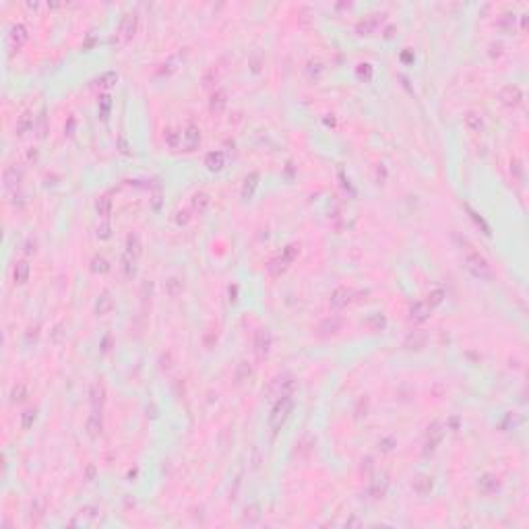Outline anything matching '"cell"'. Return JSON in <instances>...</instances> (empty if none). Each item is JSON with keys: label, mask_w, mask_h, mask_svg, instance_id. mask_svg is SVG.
<instances>
[{"label": "cell", "mask_w": 529, "mask_h": 529, "mask_svg": "<svg viewBox=\"0 0 529 529\" xmlns=\"http://www.w3.org/2000/svg\"><path fill=\"white\" fill-rule=\"evenodd\" d=\"M377 17H379V15H370V17H366L364 21L358 23V27H356L358 33H362V36H364V33H372L374 27L379 25V19H377Z\"/></svg>", "instance_id": "obj_35"}, {"label": "cell", "mask_w": 529, "mask_h": 529, "mask_svg": "<svg viewBox=\"0 0 529 529\" xmlns=\"http://www.w3.org/2000/svg\"><path fill=\"white\" fill-rule=\"evenodd\" d=\"M33 126H36V116L31 112H25L19 116V120H17V134H25V132L33 130Z\"/></svg>", "instance_id": "obj_22"}, {"label": "cell", "mask_w": 529, "mask_h": 529, "mask_svg": "<svg viewBox=\"0 0 529 529\" xmlns=\"http://www.w3.org/2000/svg\"><path fill=\"white\" fill-rule=\"evenodd\" d=\"M112 306H114V302H112L110 294H101V296L97 298V302H95V312H97L99 316H104V314H108V312L112 310Z\"/></svg>", "instance_id": "obj_31"}, {"label": "cell", "mask_w": 529, "mask_h": 529, "mask_svg": "<svg viewBox=\"0 0 529 529\" xmlns=\"http://www.w3.org/2000/svg\"><path fill=\"white\" fill-rule=\"evenodd\" d=\"M372 64H368V62H362V64H358V77L360 79H364V81H370L372 79Z\"/></svg>", "instance_id": "obj_43"}, {"label": "cell", "mask_w": 529, "mask_h": 529, "mask_svg": "<svg viewBox=\"0 0 529 529\" xmlns=\"http://www.w3.org/2000/svg\"><path fill=\"white\" fill-rule=\"evenodd\" d=\"M91 271L93 273H108L110 261L106 257H101V254H97V257H93V261H91Z\"/></svg>", "instance_id": "obj_36"}, {"label": "cell", "mask_w": 529, "mask_h": 529, "mask_svg": "<svg viewBox=\"0 0 529 529\" xmlns=\"http://www.w3.org/2000/svg\"><path fill=\"white\" fill-rule=\"evenodd\" d=\"M498 99H500V104H502V106L515 108V106L521 104L523 93H521V89L517 87V85H504V87L498 91Z\"/></svg>", "instance_id": "obj_6"}, {"label": "cell", "mask_w": 529, "mask_h": 529, "mask_svg": "<svg viewBox=\"0 0 529 529\" xmlns=\"http://www.w3.org/2000/svg\"><path fill=\"white\" fill-rule=\"evenodd\" d=\"M116 79H118V75L114 71H108V73H104L97 79V85H99V87H110V85L116 83Z\"/></svg>", "instance_id": "obj_42"}, {"label": "cell", "mask_w": 529, "mask_h": 529, "mask_svg": "<svg viewBox=\"0 0 529 529\" xmlns=\"http://www.w3.org/2000/svg\"><path fill=\"white\" fill-rule=\"evenodd\" d=\"M412 488H414V492L418 494V496H426V494H430L432 488H434L432 475H428V473H418L414 477V482H412Z\"/></svg>", "instance_id": "obj_13"}, {"label": "cell", "mask_w": 529, "mask_h": 529, "mask_svg": "<svg viewBox=\"0 0 529 529\" xmlns=\"http://www.w3.org/2000/svg\"><path fill=\"white\" fill-rule=\"evenodd\" d=\"M510 172H513V174H517V176L521 178V176H523V165H521V161H517V159H515L513 163H510Z\"/></svg>", "instance_id": "obj_51"}, {"label": "cell", "mask_w": 529, "mask_h": 529, "mask_svg": "<svg viewBox=\"0 0 529 529\" xmlns=\"http://www.w3.org/2000/svg\"><path fill=\"white\" fill-rule=\"evenodd\" d=\"M201 145V130L195 124H189L182 130V147L184 151H195Z\"/></svg>", "instance_id": "obj_10"}, {"label": "cell", "mask_w": 529, "mask_h": 529, "mask_svg": "<svg viewBox=\"0 0 529 529\" xmlns=\"http://www.w3.org/2000/svg\"><path fill=\"white\" fill-rule=\"evenodd\" d=\"M364 327L370 329V331H383L387 327V318L381 314V312H374L370 314L366 320H364Z\"/></svg>", "instance_id": "obj_26"}, {"label": "cell", "mask_w": 529, "mask_h": 529, "mask_svg": "<svg viewBox=\"0 0 529 529\" xmlns=\"http://www.w3.org/2000/svg\"><path fill=\"white\" fill-rule=\"evenodd\" d=\"M432 308H430V304L426 302V300H420L416 304H412V308H409V318H412L414 322H422L430 316Z\"/></svg>", "instance_id": "obj_15"}, {"label": "cell", "mask_w": 529, "mask_h": 529, "mask_svg": "<svg viewBox=\"0 0 529 529\" xmlns=\"http://www.w3.org/2000/svg\"><path fill=\"white\" fill-rule=\"evenodd\" d=\"M128 254H132V257L139 259L141 257V252H143V244H141V238L139 234H128L126 236V248H124Z\"/></svg>", "instance_id": "obj_24"}, {"label": "cell", "mask_w": 529, "mask_h": 529, "mask_svg": "<svg viewBox=\"0 0 529 529\" xmlns=\"http://www.w3.org/2000/svg\"><path fill=\"white\" fill-rule=\"evenodd\" d=\"M29 263L27 261H19L15 265V269H13V277H15V281L17 283H25L27 279H29Z\"/></svg>", "instance_id": "obj_29"}, {"label": "cell", "mask_w": 529, "mask_h": 529, "mask_svg": "<svg viewBox=\"0 0 529 529\" xmlns=\"http://www.w3.org/2000/svg\"><path fill=\"white\" fill-rule=\"evenodd\" d=\"M250 374H252V368H250V364H248L246 360H242L240 364L236 366V372H234L236 383H238V385H242L244 381H248V379H250Z\"/></svg>", "instance_id": "obj_32"}, {"label": "cell", "mask_w": 529, "mask_h": 529, "mask_svg": "<svg viewBox=\"0 0 529 529\" xmlns=\"http://www.w3.org/2000/svg\"><path fill=\"white\" fill-rule=\"evenodd\" d=\"M442 436H445V430H442V424L440 422H434L428 426V432H426V438H424V455H428L432 453L438 445H440V440Z\"/></svg>", "instance_id": "obj_4"}, {"label": "cell", "mask_w": 529, "mask_h": 529, "mask_svg": "<svg viewBox=\"0 0 529 529\" xmlns=\"http://www.w3.org/2000/svg\"><path fill=\"white\" fill-rule=\"evenodd\" d=\"M424 343H426V333L424 331H414L405 339V347H409V349H420V347H424Z\"/></svg>", "instance_id": "obj_30"}, {"label": "cell", "mask_w": 529, "mask_h": 529, "mask_svg": "<svg viewBox=\"0 0 529 529\" xmlns=\"http://www.w3.org/2000/svg\"><path fill=\"white\" fill-rule=\"evenodd\" d=\"M108 343H110V337L104 339V351H108Z\"/></svg>", "instance_id": "obj_57"}, {"label": "cell", "mask_w": 529, "mask_h": 529, "mask_svg": "<svg viewBox=\"0 0 529 529\" xmlns=\"http://www.w3.org/2000/svg\"><path fill=\"white\" fill-rule=\"evenodd\" d=\"M151 205H153V209H155V211L161 209V189H159V186H157L155 193H153V197H151Z\"/></svg>", "instance_id": "obj_48"}, {"label": "cell", "mask_w": 529, "mask_h": 529, "mask_svg": "<svg viewBox=\"0 0 529 529\" xmlns=\"http://www.w3.org/2000/svg\"><path fill=\"white\" fill-rule=\"evenodd\" d=\"M25 42H27V29H25V25H21V23L13 25L9 29V33H7V44L11 48H15V50H19Z\"/></svg>", "instance_id": "obj_12"}, {"label": "cell", "mask_w": 529, "mask_h": 529, "mask_svg": "<svg viewBox=\"0 0 529 529\" xmlns=\"http://www.w3.org/2000/svg\"><path fill=\"white\" fill-rule=\"evenodd\" d=\"M387 488H389V475L387 473H381V475H374V480L370 482V494L372 498H383L387 494Z\"/></svg>", "instance_id": "obj_16"}, {"label": "cell", "mask_w": 529, "mask_h": 529, "mask_svg": "<svg viewBox=\"0 0 529 529\" xmlns=\"http://www.w3.org/2000/svg\"><path fill=\"white\" fill-rule=\"evenodd\" d=\"M257 186H259V174L257 172H250L244 178V182H242V199L244 201H250L252 195H254V191H257Z\"/></svg>", "instance_id": "obj_20"}, {"label": "cell", "mask_w": 529, "mask_h": 529, "mask_svg": "<svg viewBox=\"0 0 529 529\" xmlns=\"http://www.w3.org/2000/svg\"><path fill=\"white\" fill-rule=\"evenodd\" d=\"M44 510H46V498L38 496L36 500L31 502V513H36L38 517H42V515H44Z\"/></svg>", "instance_id": "obj_45"}, {"label": "cell", "mask_w": 529, "mask_h": 529, "mask_svg": "<svg viewBox=\"0 0 529 529\" xmlns=\"http://www.w3.org/2000/svg\"><path fill=\"white\" fill-rule=\"evenodd\" d=\"M341 329H343V318L337 314H331L318 322V335H335Z\"/></svg>", "instance_id": "obj_11"}, {"label": "cell", "mask_w": 529, "mask_h": 529, "mask_svg": "<svg viewBox=\"0 0 529 529\" xmlns=\"http://www.w3.org/2000/svg\"><path fill=\"white\" fill-rule=\"evenodd\" d=\"M165 292L169 298H178L184 292V281L180 277H169L165 279Z\"/></svg>", "instance_id": "obj_27"}, {"label": "cell", "mask_w": 529, "mask_h": 529, "mask_svg": "<svg viewBox=\"0 0 529 529\" xmlns=\"http://www.w3.org/2000/svg\"><path fill=\"white\" fill-rule=\"evenodd\" d=\"M226 106H228V95H226V91L217 89V91L211 95V110H213V112H221Z\"/></svg>", "instance_id": "obj_34"}, {"label": "cell", "mask_w": 529, "mask_h": 529, "mask_svg": "<svg viewBox=\"0 0 529 529\" xmlns=\"http://www.w3.org/2000/svg\"><path fill=\"white\" fill-rule=\"evenodd\" d=\"M97 236L101 238V240H108V238L112 236V228H110L108 221H106V224H101V226L97 228Z\"/></svg>", "instance_id": "obj_47"}, {"label": "cell", "mask_w": 529, "mask_h": 529, "mask_svg": "<svg viewBox=\"0 0 529 529\" xmlns=\"http://www.w3.org/2000/svg\"><path fill=\"white\" fill-rule=\"evenodd\" d=\"M93 473H95V467L89 465V467H87V477H93Z\"/></svg>", "instance_id": "obj_56"}, {"label": "cell", "mask_w": 529, "mask_h": 529, "mask_svg": "<svg viewBox=\"0 0 529 529\" xmlns=\"http://www.w3.org/2000/svg\"><path fill=\"white\" fill-rule=\"evenodd\" d=\"M230 300H236V296H238V285H230Z\"/></svg>", "instance_id": "obj_55"}, {"label": "cell", "mask_w": 529, "mask_h": 529, "mask_svg": "<svg viewBox=\"0 0 529 529\" xmlns=\"http://www.w3.org/2000/svg\"><path fill=\"white\" fill-rule=\"evenodd\" d=\"M36 418H38L36 409H25V412L21 414V428L23 430H29L31 426H33V422H36Z\"/></svg>", "instance_id": "obj_38"}, {"label": "cell", "mask_w": 529, "mask_h": 529, "mask_svg": "<svg viewBox=\"0 0 529 529\" xmlns=\"http://www.w3.org/2000/svg\"><path fill=\"white\" fill-rule=\"evenodd\" d=\"M189 221H191L189 211H178V213H176V224H178V226H186Z\"/></svg>", "instance_id": "obj_50"}, {"label": "cell", "mask_w": 529, "mask_h": 529, "mask_svg": "<svg viewBox=\"0 0 529 529\" xmlns=\"http://www.w3.org/2000/svg\"><path fill=\"white\" fill-rule=\"evenodd\" d=\"M401 60L403 62H412L414 60V54L409 52V50H403V52H401Z\"/></svg>", "instance_id": "obj_52"}, {"label": "cell", "mask_w": 529, "mask_h": 529, "mask_svg": "<svg viewBox=\"0 0 529 529\" xmlns=\"http://www.w3.org/2000/svg\"><path fill=\"white\" fill-rule=\"evenodd\" d=\"M461 252H463V261L467 271L471 273L473 277L477 279H492V267L486 261L484 254H480V250H475L467 240H461Z\"/></svg>", "instance_id": "obj_1"}, {"label": "cell", "mask_w": 529, "mask_h": 529, "mask_svg": "<svg viewBox=\"0 0 529 529\" xmlns=\"http://www.w3.org/2000/svg\"><path fill=\"white\" fill-rule=\"evenodd\" d=\"M385 180H387V165L385 163H379L377 165V182L379 184H385Z\"/></svg>", "instance_id": "obj_49"}, {"label": "cell", "mask_w": 529, "mask_h": 529, "mask_svg": "<svg viewBox=\"0 0 529 529\" xmlns=\"http://www.w3.org/2000/svg\"><path fill=\"white\" fill-rule=\"evenodd\" d=\"M442 300H445V292H442V289H434V292H430L428 298H426V302L430 304V308H436L438 304H442Z\"/></svg>", "instance_id": "obj_41"}, {"label": "cell", "mask_w": 529, "mask_h": 529, "mask_svg": "<svg viewBox=\"0 0 529 529\" xmlns=\"http://www.w3.org/2000/svg\"><path fill=\"white\" fill-rule=\"evenodd\" d=\"M136 257H132V254H128L126 250H124V254H122V259H120V267H122V273L124 275L130 279V277H134L136 275Z\"/></svg>", "instance_id": "obj_23"}, {"label": "cell", "mask_w": 529, "mask_h": 529, "mask_svg": "<svg viewBox=\"0 0 529 529\" xmlns=\"http://www.w3.org/2000/svg\"><path fill=\"white\" fill-rule=\"evenodd\" d=\"M191 205H193V209L197 213H205V211H207V207L211 205V199H209L207 193H195L193 199H191Z\"/></svg>", "instance_id": "obj_25"}, {"label": "cell", "mask_w": 529, "mask_h": 529, "mask_svg": "<svg viewBox=\"0 0 529 529\" xmlns=\"http://www.w3.org/2000/svg\"><path fill=\"white\" fill-rule=\"evenodd\" d=\"M362 469H366V471H370V469H372V459H370V457H366L364 461H362Z\"/></svg>", "instance_id": "obj_54"}, {"label": "cell", "mask_w": 529, "mask_h": 529, "mask_svg": "<svg viewBox=\"0 0 529 529\" xmlns=\"http://www.w3.org/2000/svg\"><path fill=\"white\" fill-rule=\"evenodd\" d=\"M393 447H395V438L393 436H385V438L379 440V449L383 453H391V451H393Z\"/></svg>", "instance_id": "obj_46"}, {"label": "cell", "mask_w": 529, "mask_h": 529, "mask_svg": "<svg viewBox=\"0 0 529 529\" xmlns=\"http://www.w3.org/2000/svg\"><path fill=\"white\" fill-rule=\"evenodd\" d=\"M205 165H207L211 172H219L221 167L226 165V155L224 151H209L207 157H205Z\"/></svg>", "instance_id": "obj_19"}, {"label": "cell", "mask_w": 529, "mask_h": 529, "mask_svg": "<svg viewBox=\"0 0 529 529\" xmlns=\"http://www.w3.org/2000/svg\"><path fill=\"white\" fill-rule=\"evenodd\" d=\"M3 182H5V191L11 193L17 189H19V184H21V169H17V165H11L5 169V174H3Z\"/></svg>", "instance_id": "obj_14"}, {"label": "cell", "mask_w": 529, "mask_h": 529, "mask_svg": "<svg viewBox=\"0 0 529 529\" xmlns=\"http://www.w3.org/2000/svg\"><path fill=\"white\" fill-rule=\"evenodd\" d=\"M118 147H120V151H122V153H128V145H126V141L122 139V136H120V139H118Z\"/></svg>", "instance_id": "obj_53"}, {"label": "cell", "mask_w": 529, "mask_h": 529, "mask_svg": "<svg viewBox=\"0 0 529 529\" xmlns=\"http://www.w3.org/2000/svg\"><path fill=\"white\" fill-rule=\"evenodd\" d=\"M89 401H91V407L93 409H101L106 401V387L101 383H93L91 389H89Z\"/></svg>", "instance_id": "obj_18"}, {"label": "cell", "mask_w": 529, "mask_h": 529, "mask_svg": "<svg viewBox=\"0 0 529 529\" xmlns=\"http://www.w3.org/2000/svg\"><path fill=\"white\" fill-rule=\"evenodd\" d=\"M351 296H354V292H351L349 287H337V289H333V294H331V298H329L331 310H333V312L343 310L345 306L351 302Z\"/></svg>", "instance_id": "obj_7"}, {"label": "cell", "mask_w": 529, "mask_h": 529, "mask_svg": "<svg viewBox=\"0 0 529 529\" xmlns=\"http://www.w3.org/2000/svg\"><path fill=\"white\" fill-rule=\"evenodd\" d=\"M298 244H287L285 248H283V252L279 254V257H275L273 259L271 263H269V273L273 277H279L281 273H285V269L289 267V263H294V259L298 257Z\"/></svg>", "instance_id": "obj_3"}, {"label": "cell", "mask_w": 529, "mask_h": 529, "mask_svg": "<svg viewBox=\"0 0 529 529\" xmlns=\"http://www.w3.org/2000/svg\"><path fill=\"white\" fill-rule=\"evenodd\" d=\"M271 345H273V335L269 329H259L257 335H254V349H257V356L261 358H267L269 351H271Z\"/></svg>", "instance_id": "obj_5"}, {"label": "cell", "mask_w": 529, "mask_h": 529, "mask_svg": "<svg viewBox=\"0 0 529 529\" xmlns=\"http://www.w3.org/2000/svg\"><path fill=\"white\" fill-rule=\"evenodd\" d=\"M477 488H480L484 496H494V494L500 492V480L494 473H484L480 482H477Z\"/></svg>", "instance_id": "obj_9"}, {"label": "cell", "mask_w": 529, "mask_h": 529, "mask_svg": "<svg viewBox=\"0 0 529 529\" xmlns=\"http://www.w3.org/2000/svg\"><path fill=\"white\" fill-rule=\"evenodd\" d=\"M99 116H101V120H108V116H110V110H112V97L106 93V95H101L99 97Z\"/></svg>", "instance_id": "obj_37"}, {"label": "cell", "mask_w": 529, "mask_h": 529, "mask_svg": "<svg viewBox=\"0 0 529 529\" xmlns=\"http://www.w3.org/2000/svg\"><path fill=\"white\" fill-rule=\"evenodd\" d=\"M25 393H27L25 385H15L13 391H11V399L13 401H23L25 399Z\"/></svg>", "instance_id": "obj_44"}, {"label": "cell", "mask_w": 529, "mask_h": 529, "mask_svg": "<svg viewBox=\"0 0 529 529\" xmlns=\"http://www.w3.org/2000/svg\"><path fill=\"white\" fill-rule=\"evenodd\" d=\"M322 71H325V66L320 64V60H310L308 62V68H306V73H308L310 79H318Z\"/></svg>", "instance_id": "obj_40"}, {"label": "cell", "mask_w": 529, "mask_h": 529, "mask_svg": "<svg viewBox=\"0 0 529 529\" xmlns=\"http://www.w3.org/2000/svg\"><path fill=\"white\" fill-rule=\"evenodd\" d=\"M261 519V513H259V506L257 504H252V506H246V510H244V523H257Z\"/></svg>", "instance_id": "obj_39"}, {"label": "cell", "mask_w": 529, "mask_h": 529, "mask_svg": "<svg viewBox=\"0 0 529 529\" xmlns=\"http://www.w3.org/2000/svg\"><path fill=\"white\" fill-rule=\"evenodd\" d=\"M163 139H165V145H167L169 149H178V147H182V132H178V130H174V128H167L165 134H163Z\"/></svg>", "instance_id": "obj_33"}, {"label": "cell", "mask_w": 529, "mask_h": 529, "mask_svg": "<svg viewBox=\"0 0 529 529\" xmlns=\"http://www.w3.org/2000/svg\"><path fill=\"white\" fill-rule=\"evenodd\" d=\"M463 122H465V126H467L469 130H473V132L484 130V116H482L480 112H467L465 118H463Z\"/></svg>", "instance_id": "obj_21"}, {"label": "cell", "mask_w": 529, "mask_h": 529, "mask_svg": "<svg viewBox=\"0 0 529 529\" xmlns=\"http://www.w3.org/2000/svg\"><path fill=\"white\" fill-rule=\"evenodd\" d=\"M136 23H139V17H136L134 13L124 15V19L120 21V27H118V38H120L122 42H128L134 36V31H136Z\"/></svg>", "instance_id": "obj_8"}, {"label": "cell", "mask_w": 529, "mask_h": 529, "mask_svg": "<svg viewBox=\"0 0 529 529\" xmlns=\"http://www.w3.org/2000/svg\"><path fill=\"white\" fill-rule=\"evenodd\" d=\"M95 211H97V215H99V217L108 219V217H110V213H112V199H110L108 195L99 197V199L95 201Z\"/></svg>", "instance_id": "obj_28"}, {"label": "cell", "mask_w": 529, "mask_h": 529, "mask_svg": "<svg viewBox=\"0 0 529 529\" xmlns=\"http://www.w3.org/2000/svg\"><path fill=\"white\" fill-rule=\"evenodd\" d=\"M292 407H294L292 395H279V399L275 401V405L271 409V416H269V426L273 432H279L283 428V424L287 422L289 414H292Z\"/></svg>", "instance_id": "obj_2"}, {"label": "cell", "mask_w": 529, "mask_h": 529, "mask_svg": "<svg viewBox=\"0 0 529 529\" xmlns=\"http://www.w3.org/2000/svg\"><path fill=\"white\" fill-rule=\"evenodd\" d=\"M104 430V422H101V409H93V414L87 418V434L91 438H97Z\"/></svg>", "instance_id": "obj_17"}]
</instances>
